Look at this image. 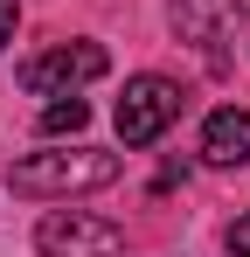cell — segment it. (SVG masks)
<instances>
[{
  "instance_id": "5b68a950",
  "label": "cell",
  "mask_w": 250,
  "mask_h": 257,
  "mask_svg": "<svg viewBox=\"0 0 250 257\" xmlns=\"http://www.w3.org/2000/svg\"><path fill=\"white\" fill-rule=\"evenodd\" d=\"M236 28H243V0H174V35L195 42L208 63H222Z\"/></svg>"
},
{
  "instance_id": "277c9868",
  "label": "cell",
  "mask_w": 250,
  "mask_h": 257,
  "mask_svg": "<svg viewBox=\"0 0 250 257\" xmlns=\"http://www.w3.org/2000/svg\"><path fill=\"white\" fill-rule=\"evenodd\" d=\"M181 118V84H167V77H132L118 97V139L125 146H153L167 125Z\"/></svg>"
},
{
  "instance_id": "9c48e42d",
  "label": "cell",
  "mask_w": 250,
  "mask_h": 257,
  "mask_svg": "<svg viewBox=\"0 0 250 257\" xmlns=\"http://www.w3.org/2000/svg\"><path fill=\"white\" fill-rule=\"evenodd\" d=\"M229 250L250 257V215H236V222H229Z\"/></svg>"
},
{
  "instance_id": "6da1fadb",
  "label": "cell",
  "mask_w": 250,
  "mask_h": 257,
  "mask_svg": "<svg viewBox=\"0 0 250 257\" xmlns=\"http://www.w3.org/2000/svg\"><path fill=\"white\" fill-rule=\"evenodd\" d=\"M118 153H97V146H56V153H28L14 160V195H83V188H111L118 181Z\"/></svg>"
},
{
  "instance_id": "52a82bcc",
  "label": "cell",
  "mask_w": 250,
  "mask_h": 257,
  "mask_svg": "<svg viewBox=\"0 0 250 257\" xmlns=\"http://www.w3.org/2000/svg\"><path fill=\"white\" fill-rule=\"evenodd\" d=\"M83 125H90V104H83L77 90H70V97H56V104H49V111H42V132H49V139H63V132H70V139H77Z\"/></svg>"
},
{
  "instance_id": "ba28073f",
  "label": "cell",
  "mask_w": 250,
  "mask_h": 257,
  "mask_svg": "<svg viewBox=\"0 0 250 257\" xmlns=\"http://www.w3.org/2000/svg\"><path fill=\"white\" fill-rule=\"evenodd\" d=\"M14 21H21V0H0V49L14 42Z\"/></svg>"
},
{
  "instance_id": "7a4b0ae2",
  "label": "cell",
  "mask_w": 250,
  "mask_h": 257,
  "mask_svg": "<svg viewBox=\"0 0 250 257\" xmlns=\"http://www.w3.org/2000/svg\"><path fill=\"white\" fill-rule=\"evenodd\" d=\"M35 250L42 257H118L125 229L104 222V215H83V209H56L35 222Z\"/></svg>"
},
{
  "instance_id": "8992f818",
  "label": "cell",
  "mask_w": 250,
  "mask_h": 257,
  "mask_svg": "<svg viewBox=\"0 0 250 257\" xmlns=\"http://www.w3.org/2000/svg\"><path fill=\"white\" fill-rule=\"evenodd\" d=\"M202 160H208V167H243V160H250V111H236V104L208 111V125H202Z\"/></svg>"
},
{
  "instance_id": "3957f363",
  "label": "cell",
  "mask_w": 250,
  "mask_h": 257,
  "mask_svg": "<svg viewBox=\"0 0 250 257\" xmlns=\"http://www.w3.org/2000/svg\"><path fill=\"white\" fill-rule=\"evenodd\" d=\"M111 70V56L97 42H56L49 56H35L28 70H21V84L35 90V97H70V90H83V84H97Z\"/></svg>"
}]
</instances>
